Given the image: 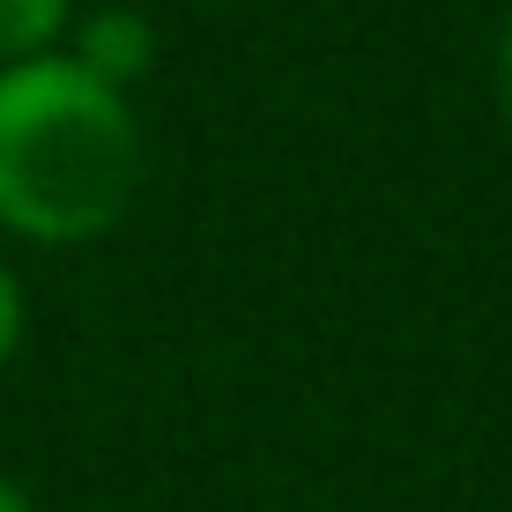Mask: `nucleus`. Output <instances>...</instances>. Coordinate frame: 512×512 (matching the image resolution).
<instances>
[{
    "label": "nucleus",
    "mask_w": 512,
    "mask_h": 512,
    "mask_svg": "<svg viewBox=\"0 0 512 512\" xmlns=\"http://www.w3.org/2000/svg\"><path fill=\"white\" fill-rule=\"evenodd\" d=\"M141 112L75 52L0 67V231L67 253L127 223L141 193Z\"/></svg>",
    "instance_id": "obj_1"
},
{
    "label": "nucleus",
    "mask_w": 512,
    "mask_h": 512,
    "mask_svg": "<svg viewBox=\"0 0 512 512\" xmlns=\"http://www.w3.org/2000/svg\"><path fill=\"white\" fill-rule=\"evenodd\" d=\"M67 52H75L82 67H90L97 82H112V90H141L156 67V23L141 8H97V15H75V30H67Z\"/></svg>",
    "instance_id": "obj_2"
},
{
    "label": "nucleus",
    "mask_w": 512,
    "mask_h": 512,
    "mask_svg": "<svg viewBox=\"0 0 512 512\" xmlns=\"http://www.w3.org/2000/svg\"><path fill=\"white\" fill-rule=\"evenodd\" d=\"M75 30V0H0V67L60 52Z\"/></svg>",
    "instance_id": "obj_3"
},
{
    "label": "nucleus",
    "mask_w": 512,
    "mask_h": 512,
    "mask_svg": "<svg viewBox=\"0 0 512 512\" xmlns=\"http://www.w3.org/2000/svg\"><path fill=\"white\" fill-rule=\"evenodd\" d=\"M23 334H30V290H23V275H15V260L0 253V372L15 364Z\"/></svg>",
    "instance_id": "obj_4"
},
{
    "label": "nucleus",
    "mask_w": 512,
    "mask_h": 512,
    "mask_svg": "<svg viewBox=\"0 0 512 512\" xmlns=\"http://www.w3.org/2000/svg\"><path fill=\"white\" fill-rule=\"evenodd\" d=\"M490 97H498V119H505V134H512V15H505V30H498V52H490Z\"/></svg>",
    "instance_id": "obj_5"
},
{
    "label": "nucleus",
    "mask_w": 512,
    "mask_h": 512,
    "mask_svg": "<svg viewBox=\"0 0 512 512\" xmlns=\"http://www.w3.org/2000/svg\"><path fill=\"white\" fill-rule=\"evenodd\" d=\"M0 512H38V498H30L15 475H0Z\"/></svg>",
    "instance_id": "obj_6"
}]
</instances>
